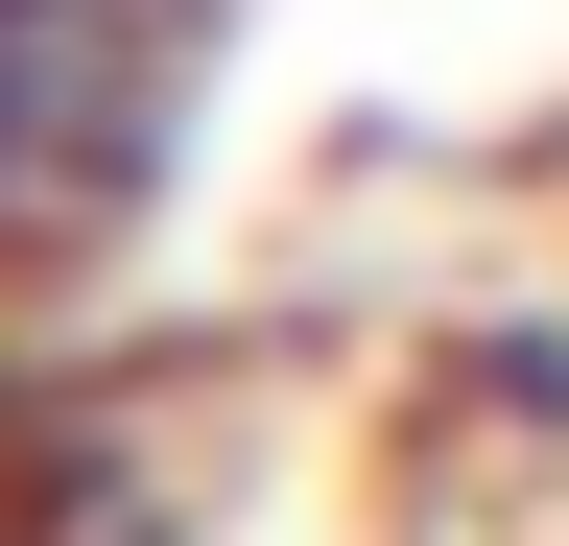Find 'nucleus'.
Masks as SVG:
<instances>
[{"instance_id": "f257e3e1", "label": "nucleus", "mask_w": 569, "mask_h": 546, "mask_svg": "<svg viewBox=\"0 0 569 546\" xmlns=\"http://www.w3.org/2000/svg\"><path fill=\"white\" fill-rule=\"evenodd\" d=\"M238 0H0V309H96L190 215Z\"/></svg>"}, {"instance_id": "f03ea898", "label": "nucleus", "mask_w": 569, "mask_h": 546, "mask_svg": "<svg viewBox=\"0 0 569 546\" xmlns=\"http://www.w3.org/2000/svg\"><path fill=\"white\" fill-rule=\"evenodd\" d=\"M0 546H24V523H0Z\"/></svg>"}]
</instances>
